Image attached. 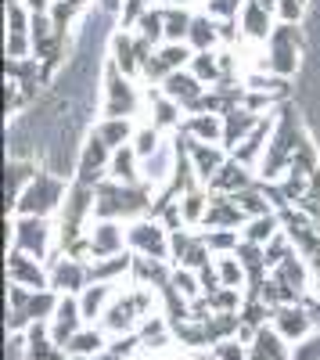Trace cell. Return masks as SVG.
I'll use <instances>...</instances> for the list:
<instances>
[{
  "label": "cell",
  "instance_id": "cell-40",
  "mask_svg": "<svg viewBox=\"0 0 320 360\" xmlns=\"http://www.w3.org/2000/svg\"><path fill=\"white\" fill-rule=\"evenodd\" d=\"M130 144H133V152H137L140 162H144V159H152L159 148H162V130H159V127H140Z\"/></svg>",
  "mask_w": 320,
  "mask_h": 360
},
{
  "label": "cell",
  "instance_id": "cell-15",
  "mask_svg": "<svg viewBox=\"0 0 320 360\" xmlns=\"http://www.w3.org/2000/svg\"><path fill=\"white\" fill-rule=\"evenodd\" d=\"M108 166H112V152L91 137V144L83 148L79 155V166H76V184H86V188H98L101 180L108 176Z\"/></svg>",
  "mask_w": 320,
  "mask_h": 360
},
{
  "label": "cell",
  "instance_id": "cell-9",
  "mask_svg": "<svg viewBox=\"0 0 320 360\" xmlns=\"http://www.w3.org/2000/svg\"><path fill=\"white\" fill-rule=\"evenodd\" d=\"M126 242H130V249L137 252V256H155V259H169V231H166V224H159L155 217L152 220H137V224H130V231H126Z\"/></svg>",
  "mask_w": 320,
  "mask_h": 360
},
{
  "label": "cell",
  "instance_id": "cell-50",
  "mask_svg": "<svg viewBox=\"0 0 320 360\" xmlns=\"http://www.w3.org/2000/svg\"><path fill=\"white\" fill-rule=\"evenodd\" d=\"M216 356H220V360H248V349H241L238 342H230V339H227V342L216 346Z\"/></svg>",
  "mask_w": 320,
  "mask_h": 360
},
{
  "label": "cell",
  "instance_id": "cell-49",
  "mask_svg": "<svg viewBox=\"0 0 320 360\" xmlns=\"http://www.w3.org/2000/svg\"><path fill=\"white\" fill-rule=\"evenodd\" d=\"M173 288H177L180 295H198V278L191 274L187 266H180L177 274H173Z\"/></svg>",
  "mask_w": 320,
  "mask_h": 360
},
{
  "label": "cell",
  "instance_id": "cell-45",
  "mask_svg": "<svg viewBox=\"0 0 320 360\" xmlns=\"http://www.w3.org/2000/svg\"><path fill=\"white\" fill-rule=\"evenodd\" d=\"M152 11V0H123V29H137V22Z\"/></svg>",
  "mask_w": 320,
  "mask_h": 360
},
{
  "label": "cell",
  "instance_id": "cell-41",
  "mask_svg": "<svg viewBox=\"0 0 320 360\" xmlns=\"http://www.w3.org/2000/svg\"><path fill=\"white\" fill-rule=\"evenodd\" d=\"M216 274H220V285L238 288L241 278H245V266H241V259L234 252H230V256H216Z\"/></svg>",
  "mask_w": 320,
  "mask_h": 360
},
{
  "label": "cell",
  "instance_id": "cell-43",
  "mask_svg": "<svg viewBox=\"0 0 320 360\" xmlns=\"http://www.w3.org/2000/svg\"><path fill=\"white\" fill-rule=\"evenodd\" d=\"M209 295V310H216V314H234L238 310V303H241V299H238V288H216V292H206Z\"/></svg>",
  "mask_w": 320,
  "mask_h": 360
},
{
  "label": "cell",
  "instance_id": "cell-10",
  "mask_svg": "<svg viewBox=\"0 0 320 360\" xmlns=\"http://www.w3.org/2000/svg\"><path fill=\"white\" fill-rule=\"evenodd\" d=\"M152 54H155V44H148L137 33H126V29L112 40V62L119 65L126 76H140Z\"/></svg>",
  "mask_w": 320,
  "mask_h": 360
},
{
  "label": "cell",
  "instance_id": "cell-24",
  "mask_svg": "<svg viewBox=\"0 0 320 360\" xmlns=\"http://www.w3.org/2000/svg\"><path fill=\"white\" fill-rule=\"evenodd\" d=\"M238 25H241V37L252 40V44H267L270 33H274V11L259 8L255 0H248V4L241 8L238 15Z\"/></svg>",
  "mask_w": 320,
  "mask_h": 360
},
{
  "label": "cell",
  "instance_id": "cell-16",
  "mask_svg": "<svg viewBox=\"0 0 320 360\" xmlns=\"http://www.w3.org/2000/svg\"><path fill=\"white\" fill-rule=\"evenodd\" d=\"M123 227L119 220H98L91 231H86V252L91 259H105V256H119L123 252Z\"/></svg>",
  "mask_w": 320,
  "mask_h": 360
},
{
  "label": "cell",
  "instance_id": "cell-13",
  "mask_svg": "<svg viewBox=\"0 0 320 360\" xmlns=\"http://www.w3.org/2000/svg\"><path fill=\"white\" fill-rule=\"evenodd\" d=\"M86 281H91V263L86 259H76V256H62V259H54L51 266V288L54 292H62V295H76L86 288Z\"/></svg>",
  "mask_w": 320,
  "mask_h": 360
},
{
  "label": "cell",
  "instance_id": "cell-20",
  "mask_svg": "<svg viewBox=\"0 0 320 360\" xmlns=\"http://www.w3.org/2000/svg\"><path fill=\"white\" fill-rule=\"evenodd\" d=\"M313 314L295 307V303H284V307H274V328L288 339V342H302L309 332H313Z\"/></svg>",
  "mask_w": 320,
  "mask_h": 360
},
{
  "label": "cell",
  "instance_id": "cell-42",
  "mask_svg": "<svg viewBox=\"0 0 320 360\" xmlns=\"http://www.w3.org/2000/svg\"><path fill=\"white\" fill-rule=\"evenodd\" d=\"M299 209H302L313 224H320V169L309 176V188H306V195L299 198Z\"/></svg>",
  "mask_w": 320,
  "mask_h": 360
},
{
  "label": "cell",
  "instance_id": "cell-34",
  "mask_svg": "<svg viewBox=\"0 0 320 360\" xmlns=\"http://www.w3.org/2000/svg\"><path fill=\"white\" fill-rule=\"evenodd\" d=\"M133 270V256H105V259H94L91 263V281H112L115 285V278H123V274H130Z\"/></svg>",
  "mask_w": 320,
  "mask_h": 360
},
{
  "label": "cell",
  "instance_id": "cell-27",
  "mask_svg": "<svg viewBox=\"0 0 320 360\" xmlns=\"http://www.w3.org/2000/svg\"><path fill=\"white\" fill-rule=\"evenodd\" d=\"M25 353H29V360H65L62 346L54 342L51 328L44 321L29 324V332H25Z\"/></svg>",
  "mask_w": 320,
  "mask_h": 360
},
{
  "label": "cell",
  "instance_id": "cell-1",
  "mask_svg": "<svg viewBox=\"0 0 320 360\" xmlns=\"http://www.w3.org/2000/svg\"><path fill=\"white\" fill-rule=\"evenodd\" d=\"M98 202H94V220H130L140 213H152V191L148 184H119V180L105 176L94 188Z\"/></svg>",
  "mask_w": 320,
  "mask_h": 360
},
{
  "label": "cell",
  "instance_id": "cell-39",
  "mask_svg": "<svg viewBox=\"0 0 320 360\" xmlns=\"http://www.w3.org/2000/svg\"><path fill=\"white\" fill-rule=\"evenodd\" d=\"M86 4H91V0H54V4H51V22H54V29H58V33H69V25H72V18L79 15V11H86Z\"/></svg>",
  "mask_w": 320,
  "mask_h": 360
},
{
  "label": "cell",
  "instance_id": "cell-7",
  "mask_svg": "<svg viewBox=\"0 0 320 360\" xmlns=\"http://www.w3.org/2000/svg\"><path fill=\"white\" fill-rule=\"evenodd\" d=\"M130 79L133 76H126L115 62L108 65V76H105V105H101L105 119H130V115H137L140 94H137V86Z\"/></svg>",
  "mask_w": 320,
  "mask_h": 360
},
{
  "label": "cell",
  "instance_id": "cell-21",
  "mask_svg": "<svg viewBox=\"0 0 320 360\" xmlns=\"http://www.w3.org/2000/svg\"><path fill=\"white\" fill-rule=\"evenodd\" d=\"M270 134H274V119L263 115V119H259V127H255V130H252V134H248L230 155H234L241 166H248V169H259V162H263V155H267Z\"/></svg>",
  "mask_w": 320,
  "mask_h": 360
},
{
  "label": "cell",
  "instance_id": "cell-51",
  "mask_svg": "<svg viewBox=\"0 0 320 360\" xmlns=\"http://www.w3.org/2000/svg\"><path fill=\"white\" fill-rule=\"evenodd\" d=\"M18 4H25V8L33 11V15H40V11H51V4H54V0H18Z\"/></svg>",
  "mask_w": 320,
  "mask_h": 360
},
{
  "label": "cell",
  "instance_id": "cell-37",
  "mask_svg": "<svg viewBox=\"0 0 320 360\" xmlns=\"http://www.w3.org/2000/svg\"><path fill=\"white\" fill-rule=\"evenodd\" d=\"M201 83H220L223 79V65H220V54L216 51H194V58H191V65H187Z\"/></svg>",
  "mask_w": 320,
  "mask_h": 360
},
{
  "label": "cell",
  "instance_id": "cell-33",
  "mask_svg": "<svg viewBox=\"0 0 320 360\" xmlns=\"http://www.w3.org/2000/svg\"><path fill=\"white\" fill-rule=\"evenodd\" d=\"M162 22H166V44H187L191 22H194L187 8H162Z\"/></svg>",
  "mask_w": 320,
  "mask_h": 360
},
{
  "label": "cell",
  "instance_id": "cell-8",
  "mask_svg": "<svg viewBox=\"0 0 320 360\" xmlns=\"http://www.w3.org/2000/svg\"><path fill=\"white\" fill-rule=\"evenodd\" d=\"M11 249L47 259L51 252V227L47 217H15L11 220Z\"/></svg>",
  "mask_w": 320,
  "mask_h": 360
},
{
  "label": "cell",
  "instance_id": "cell-2",
  "mask_svg": "<svg viewBox=\"0 0 320 360\" xmlns=\"http://www.w3.org/2000/svg\"><path fill=\"white\" fill-rule=\"evenodd\" d=\"M302 127L292 108H281V119L274 123V134H270V144H267V155L259 162V180H281L292 166L295 152L302 148Z\"/></svg>",
  "mask_w": 320,
  "mask_h": 360
},
{
  "label": "cell",
  "instance_id": "cell-6",
  "mask_svg": "<svg viewBox=\"0 0 320 360\" xmlns=\"http://www.w3.org/2000/svg\"><path fill=\"white\" fill-rule=\"evenodd\" d=\"M267 47V62L263 69L277 72V76H295V65H299V51H302V33H299V22H277L270 40L263 44Z\"/></svg>",
  "mask_w": 320,
  "mask_h": 360
},
{
  "label": "cell",
  "instance_id": "cell-12",
  "mask_svg": "<svg viewBox=\"0 0 320 360\" xmlns=\"http://www.w3.org/2000/svg\"><path fill=\"white\" fill-rule=\"evenodd\" d=\"M206 83H201L191 69H180V72H173V76H166V83H162V94L166 98H173L187 115L191 112H198L201 108V98H206Z\"/></svg>",
  "mask_w": 320,
  "mask_h": 360
},
{
  "label": "cell",
  "instance_id": "cell-55",
  "mask_svg": "<svg viewBox=\"0 0 320 360\" xmlns=\"http://www.w3.org/2000/svg\"><path fill=\"white\" fill-rule=\"evenodd\" d=\"M101 4H105V8H119V0H101Z\"/></svg>",
  "mask_w": 320,
  "mask_h": 360
},
{
  "label": "cell",
  "instance_id": "cell-53",
  "mask_svg": "<svg viewBox=\"0 0 320 360\" xmlns=\"http://www.w3.org/2000/svg\"><path fill=\"white\" fill-rule=\"evenodd\" d=\"M166 8H184V4H191V0H162Z\"/></svg>",
  "mask_w": 320,
  "mask_h": 360
},
{
  "label": "cell",
  "instance_id": "cell-44",
  "mask_svg": "<svg viewBox=\"0 0 320 360\" xmlns=\"http://www.w3.org/2000/svg\"><path fill=\"white\" fill-rule=\"evenodd\" d=\"M206 242H209L213 256H230V252L241 245V242H238V231H209Z\"/></svg>",
  "mask_w": 320,
  "mask_h": 360
},
{
  "label": "cell",
  "instance_id": "cell-35",
  "mask_svg": "<svg viewBox=\"0 0 320 360\" xmlns=\"http://www.w3.org/2000/svg\"><path fill=\"white\" fill-rule=\"evenodd\" d=\"M33 176H36V169L29 166V162H18V159H11L8 162V209H15L18 205V198H22V191L33 184Z\"/></svg>",
  "mask_w": 320,
  "mask_h": 360
},
{
  "label": "cell",
  "instance_id": "cell-29",
  "mask_svg": "<svg viewBox=\"0 0 320 360\" xmlns=\"http://www.w3.org/2000/svg\"><path fill=\"white\" fill-rule=\"evenodd\" d=\"M133 123H130V119H101V123L91 130V137L94 141H101L105 148H108V152H119V148L123 144H130L133 141Z\"/></svg>",
  "mask_w": 320,
  "mask_h": 360
},
{
  "label": "cell",
  "instance_id": "cell-52",
  "mask_svg": "<svg viewBox=\"0 0 320 360\" xmlns=\"http://www.w3.org/2000/svg\"><path fill=\"white\" fill-rule=\"evenodd\" d=\"M255 4H259V8H267V11H274V15H277V0H255Z\"/></svg>",
  "mask_w": 320,
  "mask_h": 360
},
{
  "label": "cell",
  "instance_id": "cell-47",
  "mask_svg": "<svg viewBox=\"0 0 320 360\" xmlns=\"http://www.w3.org/2000/svg\"><path fill=\"white\" fill-rule=\"evenodd\" d=\"M292 360H320V328H313V332L292 349Z\"/></svg>",
  "mask_w": 320,
  "mask_h": 360
},
{
  "label": "cell",
  "instance_id": "cell-4",
  "mask_svg": "<svg viewBox=\"0 0 320 360\" xmlns=\"http://www.w3.org/2000/svg\"><path fill=\"white\" fill-rule=\"evenodd\" d=\"M148 317H152V288L137 285L123 295H112V303L105 310V328L115 335H133V328Z\"/></svg>",
  "mask_w": 320,
  "mask_h": 360
},
{
  "label": "cell",
  "instance_id": "cell-54",
  "mask_svg": "<svg viewBox=\"0 0 320 360\" xmlns=\"http://www.w3.org/2000/svg\"><path fill=\"white\" fill-rule=\"evenodd\" d=\"M76 360H119V356H76Z\"/></svg>",
  "mask_w": 320,
  "mask_h": 360
},
{
  "label": "cell",
  "instance_id": "cell-28",
  "mask_svg": "<svg viewBox=\"0 0 320 360\" xmlns=\"http://www.w3.org/2000/svg\"><path fill=\"white\" fill-rule=\"evenodd\" d=\"M108 176L119 180V184H144V162L133 152V144H123L119 152H112V166Z\"/></svg>",
  "mask_w": 320,
  "mask_h": 360
},
{
  "label": "cell",
  "instance_id": "cell-25",
  "mask_svg": "<svg viewBox=\"0 0 320 360\" xmlns=\"http://www.w3.org/2000/svg\"><path fill=\"white\" fill-rule=\"evenodd\" d=\"M252 184H255L252 169H248V166H241L234 155H230V159L223 162V169L209 180V188H213L216 195H238V191H245V188H252Z\"/></svg>",
  "mask_w": 320,
  "mask_h": 360
},
{
  "label": "cell",
  "instance_id": "cell-26",
  "mask_svg": "<svg viewBox=\"0 0 320 360\" xmlns=\"http://www.w3.org/2000/svg\"><path fill=\"white\" fill-rule=\"evenodd\" d=\"M184 137L191 141H213V144H223V115L216 112H191L180 127Z\"/></svg>",
  "mask_w": 320,
  "mask_h": 360
},
{
  "label": "cell",
  "instance_id": "cell-11",
  "mask_svg": "<svg viewBox=\"0 0 320 360\" xmlns=\"http://www.w3.org/2000/svg\"><path fill=\"white\" fill-rule=\"evenodd\" d=\"M191 58H194V51L187 44H159L155 54L148 58V65H144V76H148L152 83H166V76L187 69Z\"/></svg>",
  "mask_w": 320,
  "mask_h": 360
},
{
  "label": "cell",
  "instance_id": "cell-22",
  "mask_svg": "<svg viewBox=\"0 0 320 360\" xmlns=\"http://www.w3.org/2000/svg\"><path fill=\"white\" fill-rule=\"evenodd\" d=\"M259 112H252L248 105H238V108H230L227 115H223V148L227 152H234V148L259 127Z\"/></svg>",
  "mask_w": 320,
  "mask_h": 360
},
{
  "label": "cell",
  "instance_id": "cell-48",
  "mask_svg": "<svg viewBox=\"0 0 320 360\" xmlns=\"http://www.w3.org/2000/svg\"><path fill=\"white\" fill-rule=\"evenodd\" d=\"M306 11V0H277V18L281 22H299Z\"/></svg>",
  "mask_w": 320,
  "mask_h": 360
},
{
  "label": "cell",
  "instance_id": "cell-36",
  "mask_svg": "<svg viewBox=\"0 0 320 360\" xmlns=\"http://www.w3.org/2000/svg\"><path fill=\"white\" fill-rule=\"evenodd\" d=\"M281 231V213H267V217H252L241 231L245 242H255V245H267L270 238Z\"/></svg>",
  "mask_w": 320,
  "mask_h": 360
},
{
  "label": "cell",
  "instance_id": "cell-17",
  "mask_svg": "<svg viewBox=\"0 0 320 360\" xmlns=\"http://www.w3.org/2000/svg\"><path fill=\"white\" fill-rule=\"evenodd\" d=\"M238 224H248V217H245V209L238 205V198L213 191L209 213H206V220H201V227H209V231H238Z\"/></svg>",
  "mask_w": 320,
  "mask_h": 360
},
{
  "label": "cell",
  "instance_id": "cell-32",
  "mask_svg": "<svg viewBox=\"0 0 320 360\" xmlns=\"http://www.w3.org/2000/svg\"><path fill=\"white\" fill-rule=\"evenodd\" d=\"M220 44V25L213 15H194L191 33H187V47L191 51H216Z\"/></svg>",
  "mask_w": 320,
  "mask_h": 360
},
{
  "label": "cell",
  "instance_id": "cell-23",
  "mask_svg": "<svg viewBox=\"0 0 320 360\" xmlns=\"http://www.w3.org/2000/svg\"><path fill=\"white\" fill-rule=\"evenodd\" d=\"M248 360H292V349L277 328H259L248 339Z\"/></svg>",
  "mask_w": 320,
  "mask_h": 360
},
{
  "label": "cell",
  "instance_id": "cell-3",
  "mask_svg": "<svg viewBox=\"0 0 320 360\" xmlns=\"http://www.w3.org/2000/svg\"><path fill=\"white\" fill-rule=\"evenodd\" d=\"M65 180L62 176H54V173H36L33 176V184H29L18 198V205L11 209L15 217H51L58 213V209L65 205Z\"/></svg>",
  "mask_w": 320,
  "mask_h": 360
},
{
  "label": "cell",
  "instance_id": "cell-30",
  "mask_svg": "<svg viewBox=\"0 0 320 360\" xmlns=\"http://www.w3.org/2000/svg\"><path fill=\"white\" fill-rule=\"evenodd\" d=\"M115 295V285L112 281H91L79 295V310H83V321H94V317H105L108 303Z\"/></svg>",
  "mask_w": 320,
  "mask_h": 360
},
{
  "label": "cell",
  "instance_id": "cell-19",
  "mask_svg": "<svg viewBox=\"0 0 320 360\" xmlns=\"http://www.w3.org/2000/svg\"><path fill=\"white\" fill-rule=\"evenodd\" d=\"M83 328V310H79V299L76 295H62L58 299V310H54V321H51V335L58 346H69L72 335Z\"/></svg>",
  "mask_w": 320,
  "mask_h": 360
},
{
  "label": "cell",
  "instance_id": "cell-31",
  "mask_svg": "<svg viewBox=\"0 0 320 360\" xmlns=\"http://www.w3.org/2000/svg\"><path fill=\"white\" fill-rule=\"evenodd\" d=\"M180 115H187L173 98H166L162 94V86L152 94V127H159V130H180L184 127V119Z\"/></svg>",
  "mask_w": 320,
  "mask_h": 360
},
{
  "label": "cell",
  "instance_id": "cell-18",
  "mask_svg": "<svg viewBox=\"0 0 320 360\" xmlns=\"http://www.w3.org/2000/svg\"><path fill=\"white\" fill-rule=\"evenodd\" d=\"M8 281L22 288H51V274H44L40 259L29 252H18V249H11L8 256Z\"/></svg>",
  "mask_w": 320,
  "mask_h": 360
},
{
  "label": "cell",
  "instance_id": "cell-46",
  "mask_svg": "<svg viewBox=\"0 0 320 360\" xmlns=\"http://www.w3.org/2000/svg\"><path fill=\"white\" fill-rule=\"evenodd\" d=\"M248 0H206V15L213 18H238Z\"/></svg>",
  "mask_w": 320,
  "mask_h": 360
},
{
  "label": "cell",
  "instance_id": "cell-14",
  "mask_svg": "<svg viewBox=\"0 0 320 360\" xmlns=\"http://www.w3.org/2000/svg\"><path fill=\"white\" fill-rule=\"evenodd\" d=\"M184 141H187V155H191V166H194L198 180H201V184H209V180L223 169V162L230 159L227 148L213 144V141H191V137H184Z\"/></svg>",
  "mask_w": 320,
  "mask_h": 360
},
{
  "label": "cell",
  "instance_id": "cell-5",
  "mask_svg": "<svg viewBox=\"0 0 320 360\" xmlns=\"http://www.w3.org/2000/svg\"><path fill=\"white\" fill-rule=\"evenodd\" d=\"M8 299H11V321H8V328H11V332H22V328L36 324L44 317H54L58 299H62V295H54L51 288H22V285H11L8 288Z\"/></svg>",
  "mask_w": 320,
  "mask_h": 360
},
{
  "label": "cell",
  "instance_id": "cell-38",
  "mask_svg": "<svg viewBox=\"0 0 320 360\" xmlns=\"http://www.w3.org/2000/svg\"><path fill=\"white\" fill-rule=\"evenodd\" d=\"M101 349H105V335L94 332V328H79L72 335V342L65 346L69 356H101Z\"/></svg>",
  "mask_w": 320,
  "mask_h": 360
}]
</instances>
